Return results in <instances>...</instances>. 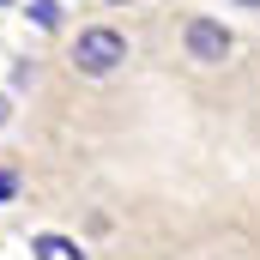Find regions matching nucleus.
<instances>
[{
    "label": "nucleus",
    "instance_id": "nucleus-1",
    "mask_svg": "<svg viewBox=\"0 0 260 260\" xmlns=\"http://www.w3.org/2000/svg\"><path fill=\"white\" fill-rule=\"evenodd\" d=\"M121 61H127V37H121V30H79V43H73V67H79V73L109 79Z\"/></svg>",
    "mask_w": 260,
    "mask_h": 260
},
{
    "label": "nucleus",
    "instance_id": "nucleus-2",
    "mask_svg": "<svg viewBox=\"0 0 260 260\" xmlns=\"http://www.w3.org/2000/svg\"><path fill=\"white\" fill-rule=\"evenodd\" d=\"M188 55L206 61V67H218L224 55H230V30L212 24V18H194V24H188Z\"/></svg>",
    "mask_w": 260,
    "mask_h": 260
},
{
    "label": "nucleus",
    "instance_id": "nucleus-3",
    "mask_svg": "<svg viewBox=\"0 0 260 260\" xmlns=\"http://www.w3.org/2000/svg\"><path fill=\"white\" fill-rule=\"evenodd\" d=\"M37 260H85V254H79V242H67V236H37Z\"/></svg>",
    "mask_w": 260,
    "mask_h": 260
},
{
    "label": "nucleus",
    "instance_id": "nucleus-4",
    "mask_svg": "<svg viewBox=\"0 0 260 260\" xmlns=\"http://www.w3.org/2000/svg\"><path fill=\"white\" fill-rule=\"evenodd\" d=\"M30 18H37L43 30H55V18H61V12H55V0H30Z\"/></svg>",
    "mask_w": 260,
    "mask_h": 260
},
{
    "label": "nucleus",
    "instance_id": "nucleus-5",
    "mask_svg": "<svg viewBox=\"0 0 260 260\" xmlns=\"http://www.w3.org/2000/svg\"><path fill=\"white\" fill-rule=\"evenodd\" d=\"M18 194V176H12V170H0V200H12Z\"/></svg>",
    "mask_w": 260,
    "mask_h": 260
},
{
    "label": "nucleus",
    "instance_id": "nucleus-6",
    "mask_svg": "<svg viewBox=\"0 0 260 260\" xmlns=\"http://www.w3.org/2000/svg\"><path fill=\"white\" fill-rule=\"evenodd\" d=\"M0 121H6V97H0Z\"/></svg>",
    "mask_w": 260,
    "mask_h": 260
},
{
    "label": "nucleus",
    "instance_id": "nucleus-7",
    "mask_svg": "<svg viewBox=\"0 0 260 260\" xmlns=\"http://www.w3.org/2000/svg\"><path fill=\"white\" fill-rule=\"evenodd\" d=\"M236 6H260V0H236Z\"/></svg>",
    "mask_w": 260,
    "mask_h": 260
},
{
    "label": "nucleus",
    "instance_id": "nucleus-8",
    "mask_svg": "<svg viewBox=\"0 0 260 260\" xmlns=\"http://www.w3.org/2000/svg\"><path fill=\"white\" fill-rule=\"evenodd\" d=\"M0 6H6V0H0Z\"/></svg>",
    "mask_w": 260,
    "mask_h": 260
}]
</instances>
